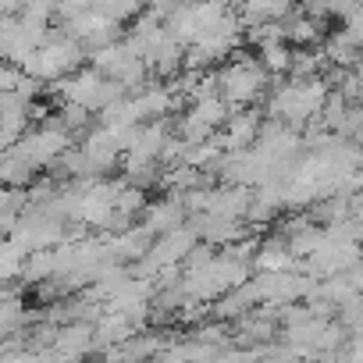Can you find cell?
Segmentation results:
<instances>
[{"instance_id":"1","label":"cell","mask_w":363,"mask_h":363,"mask_svg":"<svg viewBox=\"0 0 363 363\" xmlns=\"http://www.w3.org/2000/svg\"><path fill=\"white\" fill-rule=\"evenodd\" d=\"M328 82L317 75V79H285V82H274L271 86V96H267V114L271 121H281L289 128H303L310 121H317L324 100H328Z\"/></svg>"},{"instance_id":"2","label":"cell","mask_w":363,"mask_h":363,"mask_svg":"<svg viewBox=\"0 0 363 363\" xmlns=\"http://www.w3.org/2000/svg\"><path fill=\"white\" fill-rule=\"evenodd\" d=\"M267 86H271V75H267V68H264L257 57L239 54V57H228V61L218 68V96H221L232 111L257 104V100L267 93Z\"/></svg>"},{"instance_id":"3","label":"cell","mask_w":363,"mask_h":363,"mask_svg":"<svg viewBox=\"0 0 363 363\" xmlns=\"http://www.w3.org/2000/svg\"><path fill=\"white\" fill-rule=\"evenodd\" d=\"M61 93L68 96V104H75L82 111H100V114L125 96V89L118 82H111L100 68H86V72L72 75L68 82H61Z\"/></svg>"},{"instance_id":"4","label":"cell","mask_w":363,"mask_h":363,"mask_svg":"<svg viewBox=\"0 0 363 363\" xmlns=\"http://www.w3.org/2000/svg\"><path fill=\"white\" fill-rule=\"evenodd\" d=\"M93 65L111 79V82H118L121 89H139L143 82H146V61L128 47V43H111V47H104V50H96L93 54Z\"/></svg>"},{"instance_id":"5","label":"cell","mask_w":363,"mask_h":363,"mask_svg":"<svg viewBox=\"0 0 363 363\" xmlns=\"http://www.w3.org/2000/svg\"><path fill=\"white\" fill-rule=\"evenodd\" d=\"M257 135H260V111H253V107H235V111L228 114V121H225L218 143L225 146V153H232V150H250V146L257 143Z\"/></svg>"},{"instance_id":"6","label":"cell","mask_w":363,"mask_h":363,"mask_svg":"<svg viewBox=\"0 0 363 363\" xmlns=\"http://www.w3.org/2000/svg\"><path fill=\"white\" fill-rule=\"evenodd\" d=\"M146 211V221H143V228L150 232V235H167V232H178L182 225H186V200H178V196H171V200H160V203H153V207H143Z\"/></svg>"},{"instance_id":"7","label":"cell","mask_w":363,"mask_h":363,"mask_svg":"<svg viewBox=\"0 0 363 363\" xmlns=\"http://www.w3.org/2000/svg\"><path fill=\"white\" fill-rule=\"evenodd\" d=\"M324 61L331 65V68H342V72H349V68H356L359 65V57H363V43L356 40V33L352 29H342V33H335V36H328V43H324Z\"/></svg>"},{"instance_id":"8","label":"cell","mask_w":363,"mask_h":363,"mask_svg":"<svg viewBox=\"0 0 363 363\" xmlns=\"http://www.w3.org/2000/svg\"><path fill=\"white\" fill-rule=\"evenodd\" d=\"M132 104H135V111H139V121H160V118L174 107V93H171V86L153 82V86H146L139 96H132Z\"/></svg>"},{"instance_id":"9","label":"cell","mask_w":363,"mask_h":363,"mask_svg":"<svg viewBox=\"0 0 363 363\" xmlns=\"http://www.w3.org/2000/svg\"><path fill=\"white\" fill-rule=\"evenodd\" d=\"M96 11L104 18H111L114 26H125L143 11V0H96Z\"/></svg>"},{"instance_id":"10","label":"cell","mask_w":363,"mask_h":363,"mask_svg":"<svg viewBox=\"0 0 363 363\" xmlns=\"http://www.w3.org/2000/svg\"><path fill=\"white\" fill-rule=\"evenodd\" d=\"M257 61L267 68V75H289L292 50H289L285 43H267V47H260V57H257Z\"/></svg>"},{"instance_id":"11","label":"cell","mask_w":363,"mask_h":363,"mask_svg":"<svg viewBox=\"0 0 363 363\" xmlns=\"http://www.w3.org/2000/svg\"><path fill=\"white\" fill-rule=\"evenodd\" d=\"M299 8H303L313 22H324L328 15H335V0H299Z\"/></svg>"},{"instance_id":"12","label":"cell","mask_w":363,"mask_h":363,"mask_svg":"<svg viewBox=\"0 0 363 363\" xmlns=\"http://www.w3.org/2000/svg\"><path fill=\"white\" fill-rule=\"evenodd\" d=\"M292 4H299V0H292Z\"/></svg>"}]
</instances>
